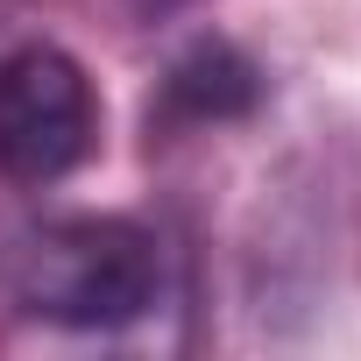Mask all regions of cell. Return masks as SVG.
<instances>
[{"mask_svg": "<svg viewBox=\"0 0 361 361\" xmlns=\"http://www.w3.org/2000/svg\"><path fill=\"white\" fill-rule=\"evenodd\" d=\"M8 298L43 326L121 333L170 298V255L156 227L121 213L43 220L8 248Z\"/></svg>", "mask_w": 361, "mask_h": 361, "instance_id": "cell-1", "label": "cell"}, {"mask_svg": "<svg viewBox=\"0 0 361 361\" xmlns=\"http://www.w3.org/2000/svg\"><path fill=\"white\" fill-rule=\"evenodd\" d=\"M0 22H8V0H0Z\"/></svg>", "mask_w": 361, "mask_h": 361, "instance_id": "cell-5", "label": "cell"}, {"mask_svg": "<svg viewBox=\"0 0 361 361\" xmlns=\"http://www.w3.org/2000/svg\"><path fill=\"white\" fill-rule=\"evenodd\" d=\"M121 15H135V22H170V15H185V8H199V0H114Z\"/></svg>", "mask_w": 361, "mask_h": 361, "instance_id": "cell-4", "label": "cell"}, {"mask_svg": "<svg viewBox=\"0 0 361 361\" xmlns=\"http://www.w3.org/2000/svg\"><path fill=\"white\" fill-rule=\"evenodd\" d=\"M99 149V92L57 43H15L0 57V177L57 185Z\"/></svg>", "mask_w": 361, "mask_h": 361, "instance_id": "cell-2", "label": "cell"}, {"mask_svg": "<svg viewBox=\"0 0 361 361\" xmlns=\"http://www.w3.org/2000/svg\"><path fill=\"white\" fill-rule=\"evenodd\" d=\"M269 99V71L227 43V36H199L170 57L163 85L149 92V135H206V128H234Z\"/></svg>", "mask_w": 361, "mask_h": 361, "instance_id": "cell-3", "label": "cell"}]
</instances>
